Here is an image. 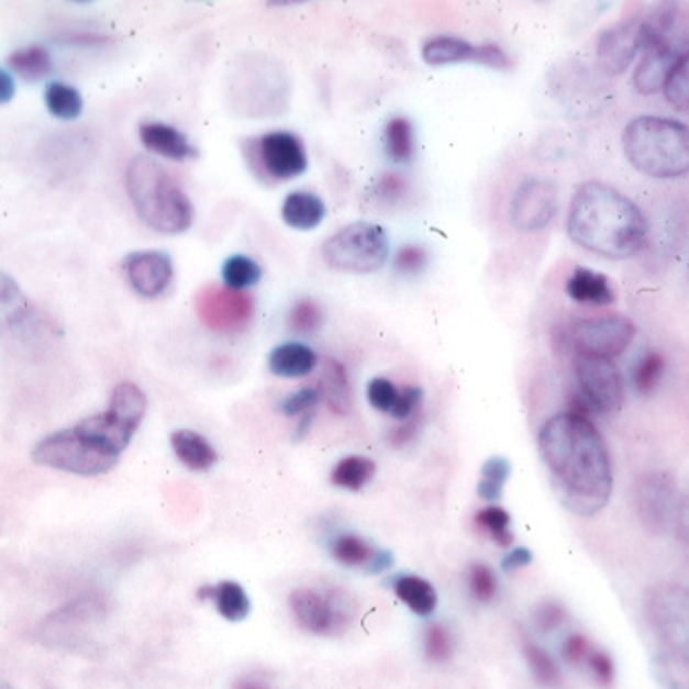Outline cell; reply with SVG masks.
Here are the masks:
<instances>
[{
  "label": "cell",
  "instance_id": "6da1fadb",
  "mask_svg": "<svg viewBox=\"0 0 689 689\" xmlns=\"http://www.w3.org/2000/svg\"><path fill=\"white\" fill-rule=\"evenodd\" d=\"M540 454L560 501L579 515H596L610 503L612 459L591 419L573 413L551 416L537 437Z\"/></svg>",
  "mask_w": 689,
  "mask_h": 689
},
{
  "label": "cell",
  "instance_id": "7a4b0ae2",
  "mask_svg": "<svg viewBox=\"0 0 689 689\" xmlns=\"http://www.w3.org/2000/svg\"><path fill=\"white\" fill-rule=\"evenodd\" d=\"M567 229L577 245L608 259L636 255L648 234L643 210L612 185L601 181H587L577 189L570 201Z\"/></svg>",
  "mask_w": 689,
  "mask_h": 689
},
{
  "label": "cell",
  "instance_id": "3957f363",
  "mask_svg": "<svg viewBox=\"0 0 689 689\" xmlns=\"http://www.w3.org/2000/svg\"><path fill=\"white\" fill-rule=\"evenodd\" d=\"M127 196L140 220L163 234H181L193 224V205L181 185L158 160L140 154L125 170Z\"/></svg>",
  "mask_w": 689,
  "mask_h": 689
},
{
  "label": "cell",
  "instance_id": "277c9868",
  "mask_svg": "<svg viewBox=\"0 0 689 689\" xmlns=\"http://www.w3.org/2000/svg\"><path fill=\"white\" fill-rule=\"evenodd\" d=\"M622 146L630 165L653 179H675L689 173L688 123L641 115L624 127Z\"/></svg>",
  "mask_w": 689,
  "mask_h": 689
},
{
  "label": "cell",
  "instance_id": "5b68a950",
  "mask_svg": "<svg viewBox=\"0 0 689 689\" xmlns=\"http://www.w3.org/2000/svg\"><path fill=\"white\" fill-rule=\"evenodd\" d=\"M229 97L232 108L246 118H274L288 108L290 77L274 58L245 54L229 68Z\"/></svg>",
  "mask_w": 689,
  "mask_h": 689
},
{
  "label": "cell",
  "instance_id": "8992f818",
  "mask_svg": "<svg viewBox=\"0 0 689 689\" xmlns=\"http://www.w3.org/2000/svg\"><path fill=\"white\" fill-rule=\"evenodd\" d=\"M689 52V15L679 7H660L644 16L643 58L634 73V85L643 95H655L665 87L677 62Z\"/></svg>",
  "mask_w": 689,
  "mask_h": 689
},
{
  "label": "cell",
  "instance_id": "52a82bcc",
  "mask_svg": "<svg viewBox=\"0 0 689 689\" xmlns=\"http://www.w3.org/2000/svg\"><path fill=\"white\" fill-rule=\"evenodd\" d=\"M388 255V236L382 226L371 222H353L322 245L324 263L343 274H376L386 265Z\"/></svg>",
  "mask_w": 689,
  "mask_h": 689
},
{
  "label": "cell",
  "instance_id": "ba28073f",
  "mask_svg": "<svg viewBox=\"0 0 689 689\" xmlns=\"http://www.w3.org/2000/svg\"><path fill=\"white\" fill-rule=\"evenodd\" d=\"M118 454L92 442L77 427L47 435L31 452L35 464L78 476L105 475L118 464Z\"/></svg>",
  "mask_w": 689,
  "mask_h": 689
},
{
  "label": "cell",
  "instance_id": "9c48e42d",
  "mask_svg": "<svg viewBox=\"0 0 689 689\" xmlns=\"http://www.w3.org/2000/svg\"><path fill=\"white\" fill-rule=\"evenodd\" d=\"M644 615L663 646L689 653V587L655 585L644 598Z\"/></svg>",
  "mask_w": 689,
  "mask_h": 689
},
{
  "label": "cell",
  "instance_id": "30bf717a",
  "mask_svg": "<svg viewBox=\"0 0 689 689\" xmlns=\"http://www.w3.org/2000/svg\"><path fill=\"white\" fill-rule=\"evenodd\" d=\"M246 146V160L259 167L267 179L290 181L307 173V148L291 132H269L259 140H248Z\"/></svg>",
  "mask_w": 689,
  "mask_h": 689
},
{
  "label": "cell",
  "instance_id": "8fae6325",
  "mask_svg": "<svg viewBox=\"0 0 689 689\" xmlns=\"http://www.w3.org/2000/svg\"><path fill=\"white\" fill-rule=\"evenodd\" d=\"M636 337V324L622 314L582 319L573 324L570 341L577 355L613 359L629 349Z\"/></svg>",
  "mask_w": 689,
  "mask_h": 689
},
{
  "label": "cell",
  "instance_id": "7c38bea8",
  "mask_svg": "<svg viewBox=\"0 0 689 689\" xmlns=\"http://www.w3.org/2000/svg\"><path fill=\"white\" fill-rule=\"evenodd\" d=\"M575 374L579 392L596 413L615 414L624 404V380L612 359L577 355Z\"/></svg>",
  "mask_w": 689,
  "mask_h": 689
},
{
  "label": "cell",
  "instance_id": "4fadbf2b",
  "mask_svg": "<svg viewBox=\"0 0 689 689\" xmlns=\"http://www.w3.org/2000/svg\"><path fill=\"white\" fill-rule=\"evenodd\" d=\"M558 212V187L546 177L523 179L509 203V220L521 232L546 229Z\"/></svg>",
  "mask_w": 689,
  "mask_h": 689
},
{
  "label": "cell",
  "instance_id": "5bb4252c",
  "mask_svg": "<svg viewBox=\"0 0 689 689\" xmlns=\"http://www.w3.org/2000/svg\"><path fill=\"white\" fill-rule=\"evenodd\" d=\"M677 487L669 475L663 473H648L636 480L634 489V505L636 513L643 521L644 527L653 534H665L679 509Z\"/></svg>",
  "mask_w": 689,
  "mask_h": 689
},
{
  "label": "cell",
  "instance_id": "9a60e30c",
  "mask_svg": "<svg viewBox=\"0 0 689 689\" xmlns=\"http://www.w3.org/2000/svg\"><path fill=\"white\" fill-rule=\"evenodd\" d=\"M200 321L218 333H234L248 324L255 304L251 296L226 286H208L196 298Z\"/></svg>",
  "mask_w": 689,
  "mask_h": 689
},
{
  "label": "cell",
  "instance_id": "2e32d148",
  "mask_svg": "<svg viewBox=\"0 0 689 689\" xmlns=\"http://www.w3.org/2000/svg\"><path fill=\"white\" fill-rule=\"evenodd\" d=\"M290 608L300 629L319 636L337 634L347 620L345 598L319 589H296L290 596Z\"/></svg>",
  "mask_w": 689,
  "mask_h": 689
},
{
  "label": "cell",
  "instance_id": "e0dca14e",
  "mask_svg": "<svg viewBox=\"0 0 689 689\" xmlns=\"http://www.w3.org/2000/svg\"><path fill=\"white\" fill-rule=\"evenodd\" d=\"M644 47V16L632 15L622 19L610 30L599 35L598 62L599 66L618 77L622 75Z\"/></svg>",
  "mask_w": 689,
  "mask_h": 689
},
{
  "label": "cell",
  "instance_id": "ac0fdd59",
  "mask_svg": "<svg viewBox=\"0 0 689 689\" xmlns=\"http://www.w3.org/2000/svg\"><path fill=\"white\" fill-rule=\"evenodd\" d=\"M125 277L142 298H158L169 290L173 281V260L163 251H140L123 260Z\"/></svg>",
  "mask_w": 689,
  "mask_h": 689
},
{
  "label": "cell",
  "instance_id": "d6986e66",
  "mask_svg": "<svg viewBox=\"0 0 689 689\" xmlns=\"http://www.w3.org/2000/svg\"><path fill=\"white\" fill-rule=\"evenodd\" d=\"M140 140L148 151H153L158 156H165L169 160H177V163L198 156V148L187 140L181 130L173 127L169 123H142Z\"/></svg>",
  "mask_w": 689,
  "mask_h": 689
},
{
  "label": "cell",
  "instance_id": "ffe728a7",
  "mask_svg": "<svg viewBox=\"0 0 689 689\" xmlns=\"http://www.w3.org/2000/svg\"><path fill=\"white\" fill-rule=\"evenodd\" d=\"M567 293L575 302L591 307H610L615 302V290L610 277L587 267H575L567 279Z\"/></svg>",
  "mask_w": 689,
  "mask_h": 689
},
{
  "label": "cell",
  "instance_id": "44dd1931",
  "mask_svg": "<svg viewBox=\"0 0 689 689\" xmlns=\"http://www.w3.org/2000/svg\"><path fill=\"white\" fill-rule=\"evenodd\" d=\"M319 364V355L304 343L277 345L269 355V369L279 378H304L312 374Z\"/></svg>",
  "mask_w": 689,
  "mask_h": 689
},
{
  "label": "cell",
  "instance_id": "7402d4cb",
  "mask_svg": "<svg viewBox=\"0 0 689 689\" xmlns=\"http://www.w3.org/2000/svg\"><path fill=\"white\" fill-rule=\"evenodd\" d=\"M146 409H148V400L138 386L132 382H122L115 386L105 413L111 419H115L125 430L136 433L144 414H146Z\"/></svg>",
  "mask_w": 689,
  "mask_h": 689
},
{
  "label": "cell",
  "instance_id": "603a6c76",
  "mask_svg": "<svg viewBox=\"0 0 689 689\" xmlns=\"http://www.w3.org/2000/svg\"><path fill=\"white\" fill-rule=\"evenodd\" d=\"M326 215L324 201L310 191H291L290 196L284 200L281 205V218L284 222L293 230L316 229Z\"/></svg>",
  "mask_w": 689,
  "mask_h": 689
},
{
  "label": "cell",
  "instance_id": "cb8c5ba5",
  "mask_svg": "<svg viewBox=\"0 0 689 689\" xmlns=\"http://www.w3.org/2000/svg\"><path fill=\"white\" fill-rule=\"evenodd\" d=\"M319 394L331 411H335L337 414L352 413V382H349L347 369L343 364H338L337 359H326L321 382H319Z\"/></svg>",
  "mask_w": 689,
  "mask_h": 689
},
{
  "label": "cell",
  "instance_id": "d4e9b609",
  "mask_svg": "<svg viewBox=\"0 0 689 689\" xmlns=\"http://www.w3.org/2000/svg\"><path fill=\"white\" fill-rule=\"evenodd\" d=\"M170 445H173L177 458L181 459L189 470H196V473L210 470L218 459L212 444L198 431H175L170 435Z\"/></svg>",
  "mask_w": 689,
  "mask_h": 689
},
{
  "label": "cell",
  "instance_id": "484cf974",
  "mask_svg": "<svg viewBox=\"0 0 689 689\" xmlns=\"http://www.w3.org/2000/svg\"><path fill=\"white\" fill-rule=\"evenodd\" d=\"M651 674L660 689H689V653L663 646L651 659Z\"/></svg>",
  "mask_w": 689,
  "mask_h": 689
},
{
  "label": "cell",
  "instance_id": "4316f807",
  "mask_svg": "<svg viewBox=\"0 0 689 689\" xmlns=\"http://www.w3.org/2000/svg\"><path fill=\"white\" fill-rule=\"evenodd\" d=\"M475 49L470 42L456 35H435L423 46V60L430 66H447L459 62L475 60Z\"/></svg>",
  "mask_w": 689,
  "mask_h": 689
},
{
  "label": "cell",
  "instance_id": "83f0119b",
  "mask_svg": "<svg viewBox=\"0 0 689 689\" xmlns=\"http://www.w3.org/2000/svg\"><path fill=\"white\" fill-rule=\"evenodd\" d=\"M198 596L214 599L218 612L222 613L229 622H243L251 612V601L238 582H220L212 589H201Z\"/></svg>",
  "mask_w": 689,
  "mask_h": 689
},
{
  "label": "cell",
  "instance_id": "f1b7e54d",
  "mask_svg": "<svg viewBox=\"0 0 689 689\" xmlns=\"http://www.w3.org/2000/svg\"><path fill=\"white\" fill-rule=\"evenodd\" d=\"M30 312V302L25 300L23 291L19 290L11 277L0 274V331L7 333L21 326Z\"/></svg>",
  "mask_w": 689,
  "mask_h": 689
},
{
  "label": "cell",
  "instance_id": "f546056e",
  "mask_svg": "<svg viewBox=\"0 0 689 689\" xmlns=\"http://www.w3.org/2000/svg\"><path fill=\"white\" fill-rule=\"evenodd\" d=\"M394 591L416 615H430L437 608V593L433 585L414 575H402L394 581Z\"/></svg>",
  "mask_w": 689,
  "mask_h": 689
},
{
  "label": "cell",
  "instance_id": "4dcf8cb0",
  "mask_svg": "<svg viewBox=\"0 0 689 689\" xmlns=\"http://www.w3.org/2000/svg\"><path fill=\"white\" fill-rule=\"evenodd\" d=\"M384 151L392 163H399V165L409 163L414 154L413 123L407 118H392L386 123Z\"/></svg>",
  "mask_w": 689,
  "mask_h": 689
},
{
  "label": "cell",
  "instance_id": "1f68e13d",
  "mask_svg": "<svg viewBox=\"0 0 689 689\" xmlns=\"http://www.w3.org/2000/svg\"><path fill=\"white\" fill-rule=\"evenodd\" d=\"M376 475L374 459L364 456H347L338 459L337 466L331 473V482L335 487L347 490H362Z\"/></svg>",
  "mask_w": 689,
  "mask_h": 689
},
{
  "label": "cell",
  "instance_id": "d6a6232c",
  "mask_svg": "<svg viewBox=\"0 0 689 689\" xmlns=\"http://www.w3.org/2000/svg\"><path fill=\"white\" fill-rule=\"evenodd\" d=\"M263 269L259 263L246 255H232L222 265V279L230 290L241 291L259 284Z\"/></svg>",
  "mask_w": 689,
  "mask_h": 689
},
{
  "label": "cell",
  "instance_id": "836d02e7",
  "mask_svg": "<svg viewBox=\"0 0 689 689\" xmlns=\"http://www.w3.org/2000/svg\"><path fill=\"white\" fill-rule=\"evenodd\" d=\"M9 66L25 80H42L52 73V56L44 47H23L11 54Z\"/></svg>",
  "mask_w": 689,
  "mask_h": 689
},
{
  "label": "cell",
  "instance_id": "e575fe53",
  "mask_svg": "<svg viewBox=\"0 0 689 689\" xmlns=\"http://www.w3.org/2000/svg\"><path fill=\"white\" fill-rule=\"evenodd\" d=\"M46 105L49 113L60 120H77L82 111V97L70 85L52 82L46 89Z\"/></svg>",
  "mask_w": 689,
  "mask_h": 689
},
{
  "label": "cell",
  "instance_id": "d590c367",
  "mask_svg": "<svg viewBox=\"0 0 689 689\" xmlns=\"http://www.w3.org/2000/svg\"><path fill=\"white\" fill-rule=\"evenodd\" d=\"M511 475V464L505 458H489L482 466V473H480V482H478V497L485 499V501H497L501 499L503 489H505V482Z\"/></svg>",
  "mask_w": 689,
  "mask_h": 689
},
{
  "label": "cell",
  "instance_id": "8d00e7d4",
  "mask_svg": "<svg viewBox=\"0 0 689 689\" xmlns=\"http://www.w3.org/2000/svg\"><path fill=\"white\" fill-rule=\"evenodd\" d=\"M523 657L527 660L530 671L536 677L540 686L552 689L560 684V669H558L556 660L552 659L544 648H540L537 644L527 641L523 644Z\"/></svg>",
  "mask_w": 689,
  "mask_h": 689
},
{
  "label": "cell",
  "instance_id": "74e56055",
  "mask_svg": "<svg viewBox=\"0 0 689 689\" xmlns=\"http://www.w3.org/2000/svg\"><path fill=\"white\" fill-rule=\"evenodd\" d=\"M333 556L345 567H369L376 551L364 537L347 534L333 542Z\"/></svg>",
  "mask_w": 689,
  "mask_h": 689
},
{
  "label": "cell",
  "instance_id": "f35d334b",
  "mask_svg": "<svg viewBox=\"0 0 689 689\" xmlns=\"http://www.w3.org/2000/svg\"><path fill=\"white\" fill-rule=\"evenodd\" d=\"M476 525L487 532L499 546H511L513 534L509 530L511 518L503 507L490 505L476 513Z\"/></svg>",
  "mask_w": 689,
  "mask_h": 689
},
{
  "label": "cell",
  "instance_id": "ab89813d",
  "mask_svg": "<svg viewBox=\"0 0 689 689\" xmlns=\"http://www.w3.org/2000/svg\"><path fill=\"white\" fill-rule=\"evenodd\" d=\"M665 97L677 111L689 113V52L677 62L669 78L665 80Z\"/></svg>",
  "mask_w": 689,
  "mask_h": 689
},
{
  "label": "cell",
  "instance_id": "60d3db41",
  "mask_svg": "<svg viewBox=\"0 0 689 689\" xmlns=\"http://www.w3.org/2000/svg\"><path fill=\"white\" fill-rule=\"evenodd\" d=\"M663 371H665V359L660 357L659 353L644 355L643 359L636 364L634 374H632L634 388L644 397H648L659 386Z\"/></svg>",
  "mask_w": 689,
  "mask_h": 689
},
{
  "label": "cell",
  "instance_id": "b9f144b4",
  "mask_svg": "<svg viewBox=\"0 0 689 689\" xmlns=\"http://www.w3.org/2000/svg\"><path fill=\"white\" fill-rule=\"evenodd\" d=\"M288 322H290L291 331H296V333H314L321 329V308L312 300H300L291 308Z\"/></svg>",
  "mask_w": 689,
  "mask_h": 689
},
{
  "label": "cell",
  "instance_id": "7bdbcfd3",
  "mask_svg": "<svg viewBox=\"0 0 689 689\" xmlns=\"http://www.w3.org/2000/svg\"><path fill=\"white\" fill-rule=\"evenodd\" d=\"M430 263V253L419 245L400 246L394 255V269L402 276H416Z\"/></svg>",
  "mask_w": 689,
  "mask_h": 689
},
{
  "label": "cell",
  "instance_id": "ee69618b",
  "mask_svg": "<svg viewBox=\"0 0 689 689\" xmlns=\"http://www.w3.org/2000/svg\"><path fill=\"white\" fill-rule=\"evenodd\" d=\"M454 653V638L442 624H431L425 632V655L431 660H447Z\"/></svg>",
  "mask_w": 689,
  "mask_h": 689
},
{
  "label": "cell",
  "instance_id": "f6af8a7d",
  "mask_svg": "<svg viewBox=\"0 0 689 689\" xmlns=\"http://www.w3.org/2000/svg\"><path fill=\"white\" fill-rule=\"evenodd\" d=\"M400 388L386 378H374L368 384L369 404L380 411V413H392L397 400H399Z\"/></svg>",
  "mask_w": 689,
  "mask_h": 689
},
{
  "label": "cell",
  "instance_id": "bcb514c9",
  "mask_svg": "<svg viewBox=\"0 0 689 689\" xmlns=\"http://www.w3.org/2000/svg\"><path fill=\"white\" fill-rule=\"evenodd\" d=\"M319 400H321L319 388H302L298 392H291L288 399H284L281 411L288 416L314 413V407L319 404Z\"/></svg>",
  "mask_w": 689,
  "mask_h": 689
},
{
  "label": "cell",
  "instance_id": "7dc6e473",
  "mask_svg": "<svg viewBox=\"0 0 689 689\" xmlns=\"http://www.w3.org/2000/svg\"><path fill=\"white\" fill-rule=\"evenodd\" d=\"M470 591L476 601L487 603L497 593V577L487 565H475L470 568Z\"/></svg>",
  "mask_w": 689,
  "mask_h": 689
},
{
  "label": "cell",
  "instance_id": "c3c4849f",
  "mask_svg": "<svg viewBox=\"0 0 689 689\" xmlns=\"http://www.w3.org/2000/svg\"><path fill=\"white\" fill-rule=\"evenodd\" d=\"M587 667L593 675V679L598 681V686L601 688H610L613 684V677H615V667H613V660L605 651H599L593 648L589 659H587Z\"/></svg>",
  "mask_w": 689,
  "mask_h": 689
},
{
  "label": "cell",
  "instance_id": "681fc988",
  "mask_svg": "<svg viewBox=\"0 0 689 689\" xmlns=\"http://www.w3.org/2000/svg\"><path fill=\"white\" fill-rule=\"evenodd\" d=\"M421 400H423V390L416 388V386H407V388H400L399 400L392 409V416L404 421V419H411L419 407H421Z\"/></svg>",
  "mask_w": 689,
  "mask_h": 689
},
{
  "label": "cell",
  "instance_id": "f907efd6",
  "mask_svg": "<svg viewBox=\"0 0 689 689\" xmlns=\"http://www.w3.org/2000/svg\"><path fill=\"white\" fill-rule=\"evenodd\" d=\"M480 66L494 68V70H509L511 68V58L507 56L505 49L497 44H482L476 46L475 60Z\"/></svg>",
  "mask_w": 689,
  "mask_h": 689
},
{
  "label": "cell",
  "instance_id": "816d5d0a",
  "mask_svg": "<svg viewBox=\"0 0 689 689\" xmlns=\"http://www.w3.org/2000/svg\"><path fill=\"white\" fill-rule=\"evenodd\" d=\"M591 651H593V646L589 643V638L582 636V634H570L565 644H563V657L570 665H575V667L587 663Z\"/></svg>",
  "mask_w": 689,
  "mask_h": 689
},
{
  "label": "cell",
  "instance_id": "f5cc1de1",
  "mask_svg": "<svg viewBox=\"0 0 689 689\" xmlns=\"http://www.w3.org/2000/svg\"><path fill=\"white\" fill-rule=\"evenodd\" d=\"M565 618H567L565 608H563L560 603H554V601L542 603L536 610V624L540 626V630H544V632L558 629V626L565 622Z\"/></svg>",
  "mask_w": 689,
  "mask_h": 689
},
{
  "label": "cell",
  "instance_id": "db71d44e",
  "mask_svg": "<svg viewBox=\"0 0 689 689\" xmlns=\"http://www.w3.org/2000/svg\"><path fill=\"white\" fill-rule=\"evenodd\" d=\"M419 430H421V416L414 413L413 416H411V421H407V423H402L397 430L390 431L388 440H390V444L392 445L411 444Z\"/></svg>",
  "mask_w": 689,
  "mask_h": 689
},
{
  "label": "cell",
  "instance_id": "11a10c76",
  "mask_svg": "<svg viewBox=\"0 0 689 689\" xmlns=\"http://www.w3.org/2000/svg\"><path fill=\"white\" fill-rule=\"evenodd\" d=\"M675 530H677V537L684 551L689 556V494L679 501V509L675 515Z\"/></svg>",
  "mask_w": 689,
  "mask_h": 689
},
{
  "label": "cell",
  "instance_id": "9f6ffc18",
  "mask_svg": "<svg viewBox=\"0 0 689 689\" xmlns=\"http://www.w3.org/2000/svg\"><path fill=\"white\" fill-rule=\"evenodd\" d=\"M402 191H404V184L400 177H394V175L384 177L382 181L378 184V193L384 200H397L402 196Z\"/></svg>",
  "mask_w": 689,
  "mask_h": 689
},
{
  "label": "cell",
  "instance_id": "6f0895ef",
  "mask_svg": "<svg viewBox=\"0 0 689 689\" xmlns=\"http://www.w3.org/2000/svg\"><path fill=\"white\" fill-rule=\"evenodd\" d=\"M530 563H532V552L527 551V548H515V551L507 554L505 560H503V570L513 573V570L527 567Z\"/></svg>",
  "mask_w": 689,
  "mask_h": 689
},
{
  "label": "cell",
  "instance_id": "680465c9",
  "mask_svg": "<svg viewBox=\"0 0 689 689\" xmlns=\"http://www.w3.org/2000/svg\"><path fill=\"white\" fill-rule=\"evenodd\" d=\"M15 97V80L0 68V103H9Z\"/></svg>",
  "mask_w": 689,
  "mask_h": 689
},
{
  "label": "cell",
  "instance_id": "91938a15",
  "mask_svg": "<svg viewBox=\"0 0 689 689\" xmlns=\"http://www.w3.org/2000/svg\"><path fill=\"white\" fill-rule=\"evenodd\" d=\"M234 689H269V686L263 684L260 679H255V677H243L234 684Z\"/></svg>",
  "mask_w": 689,
  "mask_h": 689
}]
</instances>
